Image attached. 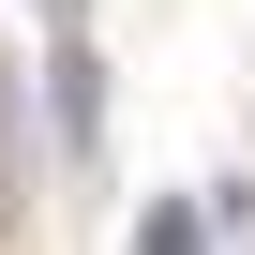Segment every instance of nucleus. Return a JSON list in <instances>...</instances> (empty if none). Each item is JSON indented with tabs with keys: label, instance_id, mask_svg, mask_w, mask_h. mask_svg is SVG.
I'll return each mask as SVG.
<instances>
[{
	"label": "nucleus",
	"instance_id": "1",
	"mask_svg": "<svg viewBox=\"0 0 255 255\" xmlns=\"http://www.w3.org/2000/svg\"><path fill=\"white\" fill-rule=\"evenodd\" d=\"M135 255H195V210L165 195V210H135Z\"/></svg>",
	"mask_w": 255,
	"mask_h": 255
}]
</instances>
